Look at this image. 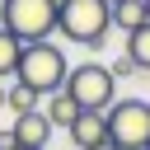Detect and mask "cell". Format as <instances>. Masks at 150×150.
I'll list each match as a JSON object with an SVG mask.
<instances>
[{
	"label": "cell",
	"instance_id": "9",
	"mask_svg": "<svg viewBox=\"0 0 150 150\" xmlns=\"http://www.w3.org/2000/svg\"><path fill=\"white\" fill-rule=\"evenodd\" d=\"M127 56H131V66H136L141 75H150V19H145L136 33H127Z\"/></svg>",
	"mask_w": 150,
	"mask_h": 150
},
{
	"label": "cell",
	"instance_id": "7",
	"mask_svg": "<svg viewBox=\"0 0 150 150\" xmlns=\"http://www.w3.org/2000/svg\"><path fill=\"white\" fill-rule=\"evenodd\" d=\"M70 141H75V150L103 145V141H108V117H103V112H80L75 127H70Z\"/></svg>",
	"mask_w": 150,
	"mask_h": 150
},
{
	"label": "cell",
	"instance_id": "11",
	"mask_svg": "<svg viewBox=\"0 0 150 150\" xmlns=\"http://www.w3.org/2000/svg\"><path fill=\"white\" fill-rule=\"evenodd\" d=\"M112 23H117L122 33H136V28L145 23V5H141V0H117V5H112Z\"/></svg>",
	"mask_w": 150,
	"mask_h": 150
},
{
	"label": "cell",
	"instance_id": "17",
	"mask_svg": "<svg viewBox=\"0 0 150 150\" xmlns=\"http://www.w3.org/2000/svg\"><path fill=\"white\" fill-rule=\"evenodd\" d=\"M141 5H145V19H150V0H141Z\"/></svg>",
	"mask_w": 150,
	"mask_h": 150
},
{
	"label": "cell",
	"instance_id": "5",
	"mask_svg": "<svg viewBox=\"0 0 150 150\" xmlns=\"http://www.w3.org/2000/svg\"><path fill=\"white\" fill-rule=\"evenodd\" d=\"M103 117H108V141L117 150H145L150 145V103L145 98H117Z\"/></svg>",
	"mask_w": 150,
	"mask_h": 150
},
{
	"label": "cell",
	"instance_id": "13",
	"mask_svg": "<svg viewBox=\"0 0 150 150\" xmlns=\"http://www.w3.org/2000/svg\"><path fill=\"white\" fill-rule=\"evenodd\" d=\"M108 70H112V80H131V75H136V66H131V56H127V52H122Z\"/></svg>",
	"mask_w": 150,
	"mask_h": 150
},
{
	"label": "cell",
	"instance_id": "14",
	"mask_svg": "<svg viewBox=\"0 0 150 150\" xmlns=\"http://www.w3.org/2000/svg\"><path fill=\"white\" fill-rule=\"evenodd\" d=\"M0 150H19V141H14V127H0Z\"/></svg>",
	"mask_w": 150,
	"mask_h": 150
},
{
	"label": "cell",
	"instance_id": "19",
	"mask_svg": "<svg viewBox=\"0 0 150 150\" xmlns=\"http://www.w3.org/2000/svg\"><path fill=\"white\" fill-rule=\"evenodd\" d=\"M145 150H150V145H145Z\"/></svg>",
	"mask_w": 150,
	"mask_h": 150
},
{
	"label": "cell",
	"instance_id": "2",
	"mask_svg": "<svg viewBox=\"0 0 150 150\" xmlns=\"http://www.w3.org/2000/svg\"><path fill=\"white\" fill-rule=\"evenodd\" d=\"M112 28V9L103 0H56V33L84 47H103Z\"/></svg>",
	"mask_w": 150,
	"mask_h": 150
},
{
	"label": "cell",
	"instance_id": "15",
	"mask_svg": "<svg viewBox=\"0 0 150 150\" xmlns=\"http://www.w3.org/2000/svg\"><path fill=\"white\" fill-rule=\"evenodd\" d=\"M94 150H117V145H112V141H103V145H94Z\"/></svg>",
	"mask_w": 150,
	"mask_h": 150
},
{
	"label": "cell",
	"instance_id": "18",
	"mask_svg": "<svg viewBox=\"0 0 150 150\" xmlns=\"http://www.w3.org/2000/svg\"><path fill=\"white\" fill-rule=\"evenodd\" d=\"M103 5H108V9H112V5H117V0H103Z\"/></svg>",
	"mask_w": 150,
	"mask_h": 150
},
{
	"label": "cell",
	"instance_id": "4",
	"mask_svg": "<svg viewBox=\"0 0 150 150\" xmlns=\"http://www.w3.org/2000/svg\"><path fill=\"white\" fill-rule=\"evenodd\" d=\"M66 94L80 103V112H108V108H112V94H117V80H112L108 66L80 61V66H70V75H66Z\"/></svg>",
	"mask_w": 150,
	"mask_h": 150
},
{
	"label": "cell",
	"instance_id": "12",
	"mask_svg": "<svg viewBox=\"0 0 150 150\" xmlns=\"http://www.w3.org/2000/svg\"><path fill=\"white\" fill-rule=\"evenodd\" d=\"M19 56H23V42H19V38H9V33L0 28V80L19 70Z\"/></svg>",
	"mask_w": 150,
	"mask_h": 150
},
{
	"label": "cell",
	"instance_id": "8",
	"mask_svg": "<svg viewBox=\"0 0 150 150\" xmlns=\"http://www.w3.org/2000/svg\"><path fill=\"white\" fill-rule=\"evenodd\" d=\"M42 117L52 122V127H61V131H70L75 127V117H80V103L61 89V94H52V98H42Z\"/></svg>",
	"mask_w": 150,
	"mask_h": 150
},
{
	"label": "cell",
	"instance_id": "3",
	"mask_svg": "<svg viewBox=\"0 0 150 150\" xmlns=\"http://www.w3.org/2000/svg\"><path fill=\"white\" fill-rule=\"evenodd\" d=\"M0 28L23 47L47 42L56 33V0H0Z\"/></svg>",
	"mask_w": 150,
	"mask_h": 150
},
{
	"label": "cell",
	"instance_id": "16",
	"mask_svg": "<svg viewBox=\"0 0 150 150\" xmlns=\"http://www.w3.org/2000/svg\"><path fill=\"white\" fill-rule=\"evenodd\" d=\"M0 108H5V84H0Z\"/></svg>",
	"mask_w": 150,
	"mask_h": 150
},
{
	"label": "cell",
	"instance_id": "10",
	"mask_svg": "<svg viewBox=\"0 0 150 150\" xmlns=\"http://www.w3.org/2000/svg\"><path fill=\"white\" fill-rule=\"evenodd\" d=\"M5 108H9L14 117H23V112H38L42 98H38L33 89H23V84H5Z\"/></svg>",
	"mask_w": 150,
	"mask_h": 150
},
{
	"label": "cell",
	"instance_id": "1",
	"mask_svg": "<svg viewBox=\"0 0 150 150\" xmlns=\"http://www.w3.org/2000/svg\"><path fill=\"white\" fill-rule=\"evenodd\" d=\"M66 75H70L66 52H61L56 42H33V47H23V56H19L14 84L33 89L38 98H52V94H61V89H66Z\"/></svg>",
	"mask_w": 150,
	"mask_h": 150
},
{
	"label": "cell",
	"instance_id": "6",
	"mask_svg": "<svg viewBox=\"0 0 150 150\" xmlns=\"http://www.w3.org/2000/svg\"><path fill=\"white\" fill-rule=\"evenodd\" d=\"M52 131H56V127L42 117V108H38V112H23V117H14V141H19V150H47Z\"/></svg>",
	"mask_w": 150,
	"mask_h": 150
}]
</instances>
